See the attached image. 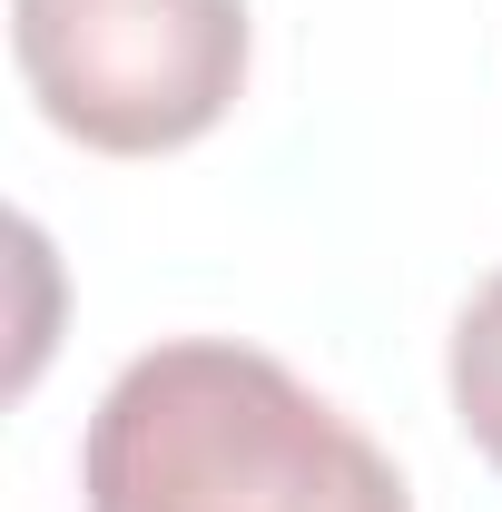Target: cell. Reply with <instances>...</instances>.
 Wrapping results in <instances>:
<instances>
[{"label": "cell", "instance_id": "6da1fadb", "mask_svg": "<svg viewBox=\"0 0 502 512\" xmlns=\"http://www.w3.org/2000/svg\"><path fill=\"white\" fill-rule=\"evenodd\" d=\"M89 512H414L394 453L227 335L128 355L79 434Z\"/></svg>", "mask_w": 502, "mask_h": 512}, {"label": "cell", "instance_id": "7a4b0ae2", "mask_svg": "<svg viewBox=\"0 0 502 512\" xmlns=\"http://www.w3.org/2000/svg\"><path fill=\"white\" fill-rule=\"evenodd\" d=\"M40 119L99 158L188 148L247 89V0H10Z\"/></svg>", "mask_w": 502, "mask_h": 512}, {"label": "cell", "instance_id": "3957f363", "mask_svg": "<svg viewBox=\"0 0 502 512\" xmlns=\"http://www.w3.org/2000/svg\"><path fill=\"white\" fill-rule=\"evenodd\" d=\"M453 424L473 434V453L502 473V266L463 296V316H453Z\"/></svg>", "mask_w": 502, "mask_h": 512}]
</instances>
